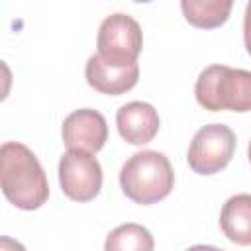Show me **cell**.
<instances>
[{
    "label": "cell",
    "instance_id": "cell-1",
    "mask_svg": "<svg viewBox=\"0 0 251 251\" xmlns=\"http://www.w3.org/2000/svg\"><path fill=\"white\" fill-rule=\"evenodd\" d=\"M0 184L10 204L20 210H37L49 198V182L35 153L20 141L0 147Z\"/></svg>",
    "mask_w": 251,
    "mask_h": 251
},
{
    "label": "cell",
    "instance_id": "cell-2",
    "mask_svg": "<svg viewBox=\"0 0 251 251\" xmlns=\"http://www.w3.org/2000/svg\"><path fill=\"white\" fill-rule=\"evenodd\" d=\"M122 192L135 204L149 206L167 198L175 186V171L161 151L133 153L120 171Z\"/></svg>",
    "mask_w": 251,
    "mask_h": 251
},
{
    "label": "cell",
    "instance_id": "cell-3",
    "mask_svg": "<svg viewBox=\"0 0 251 251\" xmlns=\"http://www.w3.org/2000/svg\"><path fill=\"white\" fill-rule=\"evenodd\" d=\"M194 94L198 104L210 112H251V71L210 65L198 75Z\"/></svg>",
    "mask_w": 251,
    "mask_h": 251
},
{
    "label": "cell",
    "instance_id": "cell-4",
    "mask_svg": "<svg viewBox=\"0 0 251 251\" xmlns=\"http://www.w3.org/2000/svg\"><path fill=\"white\" fill-rule=\"evenodd\" d=\"M98 55L102 61L114 67H127L137 63V57L143 47V33L139 24L127 14H112L108 16L100 27L96 37Z\"/></svg>",
    "mask_w": 251,
    "mask_h": 251
},
{
    "label": "cell",
    "instance_id": "cell-5",
    "mask_svg": "<svg viewBox=\"0 0 251 251\" xmlns=\"http://www.w3.org/2000/svg\"><path fill=\"white\" fill-rule=\"evenodd\" d=\"M235 153V133L224 124L200 127L188 145V167L196 175H216L227 167Z\"/></svg>",
    "mask_w": 251,
    "mask_h": 251
},
{
    "label": "cell",
    "instance_id": "cell-6",
    "mask_svg": "<svg viewBox=\"0 0 251 251\" xmlns=\"http://www.w3.org/2000/svg\"><path fill=\"white\" fill-rule=\"evenodd\" d=\"M94 153L67 149L59 161V184L67 198L75 202H90L102 188V167Z\"/></svg>",
    "mask_w": 251,
    "mask_h": 251
},
{
    "label": "cell",
    "instance_id": "cell-7",
    "mask_svg": "<svg viewBox=\"0 0 251 251\" xmlns=\"http://www.w3.org/2000/svg\"><path fill=\"white\" fill-rule=\"evenodd\" d=\"M61 133L67 149L98 153L108 141V124L100 112L92 108H80L65 118Z\"/></svg>",
    "mask_w": 251,
    "mask_h": 251
},
{
    "label": "cell",
    "instance_id": "cell-8",
    "mask_svg": "<svg viewBox=\"0 0 251 251\" xmlns=\"http://www.w3.org/2000/svg\"><path fill=\"white\" fill-rule=\"evenodd\" d=\"M84 76H86V82L94 90L108 94V96H120V94L129 92L137 84L139 65L133 63L127 67H114L102 61L98 53H94L86 61Z\"/></svg>",
    "mask_w": 251,
    "mask_h": 251
},
{
    "label": "cell",
    "instance_id": "cell-9",
    "mask_svg": "<svg viewBox=\"0 0 251 251\" xmlns=\"http://www.w3.org/2000/svg\"><path fill=\"white\" fill-rule=\"evenodd\" d=\"M116 126L129 145H145L159 131V114L147 102H127L116 112Z\"/></svg>",
    "mask_w": 251,
    "mask_h": 251
},
{
    "label": "cell",
    "instance_id": "cell-10",
    "mask_svg": "<svg viewBox=\"0 0 251 251\" xmlns=\"http://www.w3.org/2000/svg\"><path fill=\"white\" fill-rule=\"evenodd\" d=\"M220 227L235 245H251V194H235L220 212Z\"/></svg>",
    "mask_w": 251,
    "mask_h": 251
},
{
    "label": "cell",
    "instance_id": "cell-11",
    "mask_svg": "<svg viewBox=\"0 0 251 251\" xmlns=\"http://www.w3.org/2000/svg\"><path fill=\"white\" fill-rule=\"evenodd\" d=\"M235 0H180L184 20L200 29H214L227 22Z\"/></svg>",
    "mask_w": 251,
    "mask_h": 251
},
{
    "label": "cell",
    "instance_id": "cell-12",
    "mask_svg": "<svg viewBox=\"0 0 251 251\" xmlns=\"http://www.w3.org/2000/svg\"><path fill=\"white\" fill-rule=\"evenodd\" d=\"M155 247L153 235L139 224H124L112 229L106 237V251H151Z\"/></svg>",
    "mask_w": 251,
    "mask_h": 251
},
{
    "label": "cell",
    "instance_id": "cell-13",
    "mask_svg": "<svg viewBox=\"0 0 251 251\" xmlns=\"http://www.w3.org/2000/svg\"><path fill=\"white\" fill-rule=\"evenodd\" d=\"M243 43L247 53L251 55V0L245 6V14H243Z\"/></svg>",
    "mask_w": 251,
    "mask_h": 251
},
{
    "label": "cell",
    "instance_id": "cell-14",
    "mask_svg": "<svg viewBox=\"0 0 251 251\" xmlns=\"http://www.w3.org/2000/svg\"><path fill=\"white\" fill-rule=\"evenodd\" d=\"M247 159H249V163H251V141H249V147H247Z\"/></svg>",
    "mask_w": 251,
    "mask_h": 251
},
{
    "label": "cell",
    "instance_id": "cell-15",
    "mask_svg": "<svg viewBox=\"0 0 251 251\" xmlns=\"http://www.w3.org/2000/svg\"><path fill=\"white\" fill-rule=\"evenodd\" d=\"M133 2H139V4H145V2H151V0H133Z\"/></svg>",
    "mask_w": 251,
    "mask_h": 251
}]
</instances>
